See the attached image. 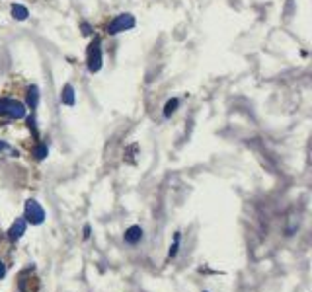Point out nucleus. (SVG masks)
Masks as SVG:
<instances>
[{"mask_svg": "<svg viewBox=\"0 0 312 292\" xmlns=\"http://www.w3.org/2000/svg\"><path fill=\"white\" fill-rule=\"evenodd\" d=\"M35 156H37V160H43V158L47 156V146H45V144H39V146L35 148Z\"/></svg>", "mask_w": 312, "mask_h": 292, "instance_id": "f8f14e48", "label": "nucleus"}, {"mask_svg": "<svg viewBox=\"0 0 312 292\" xmlns=\"http://www.w3.org/2000/svg\"><path fill=\"white\" fill-rule=\"evenodd\" d=\"M6 273H8V267H6V263L0 259V281L6 277Z\"/></svg>", "mask_w": 312, "mask_h": 292, "instance_id": "ddd939ff", "label": "nucleus"}, {"mask_svg": "<svg viewBox=\"0 0 312 292\" xmlns=\"http://www.w3.org/2000/svg\"><path fill=\"white\" fill-rule=\"evenodd\" d=\"M37 101H39V90L35 86H31L30 90H28V105H30L31 109H35Z\"/></svg>", "mask_w": 312, "mask_h": 292, "instance_id": "9d476101", "label": "nucleus"}, {"mask_svg": "<svg viewBox=\"0 0 312 292\" xmlns=\"http://www.w3.org/2000/svg\"><path fill=\"white\" fill-rule=\"evenodd\" d=\"M143 236H145V232H143V228L139 226V224H133V226H129L125 230L123 234V240L127 246H137L141 240H143Z\"/></svg>", "mask_w": 312, "mask_h": 292, "instance_id": "423d86ee", "label": "nucleus"}, {"mask_svg": "<svg viewBox=\"0 0 312 292\" xmlns=\"http://www.w3.org/2000/svg\"><path fill=\"white\" fill-rule=\"evenodd\" d=\"M61 101L64 105H74V88H72L70 84H66V86L62 88Z\"/></svg>", "mask_w": 312, "mask_h": 292, "instance_id": "0eeeda50", "label": "nucleus"}, {"mask_svg": "<svg viewBox=\"0 0 312 292\" xmlns=\"http://www.w3.org/2000/svg\"><path fill=\"white\" fill-rule=\"evenodd\" d=\"M135 26V18L131 16V14H119L109 26H107V32L111 33V35H115V33H121L125 30H131Z\"/></svg>", "mask_w": 312, "mask_h": 292, "instance_id": "20e7f679", "label": "nucleus"}, {"mask_svg": "<svg viewBox=\"0 0 312 292\" xmlns=\"http://www.w3.org/2000/svg\"><path fill=\"white\" fill-rule=\"evenodd\" d=\"M180 242H182V234L176 232V234H174V244L170 246V251H168V257L174 259V257L178 255V251H180Z\"/></svg>", "mask_w": 312, "mask_h": 292, "instance_id": "1a4fd4ad", "label": "nucleus"}, {"mask_svg": "<svg viewBox=\"0 0 312 292\" xmlns=\"http://www.w3.org/2000/svg\"><path fill=\"white\" fill-rule=\"evenodd\" d=\"M12 16L22 22V20H26V18L30 16V12H28V8L22 6V4H14V6H12Z\"/></svg>", "mask_w": 312, "mask_h": 292, "instance_id": "6e6552de", "label": "nucleus"}, {"mask_svg": "<svg viewBox=\"0 0 312 292\" xmlns=\"http://www.w3.org/2000/svg\"><path fill=\"white\" fill-rule=\"evenodd\" d=\"M90 232H92V228H90V224H86V226H84V240L90 238Z\"/></svg>", "mask_w": 312, "mask_h": 292, "instance_id": "4468645a", "label": "nucleus"}, {"mask_svg": "<svg viewBox=\"0 0 312 292\" xmlns=\"http://www.w3.org/2000/svg\"><path fill=\"white\" fill-rule=\"evenodd\" d=\"M100 68H102V49H100V39L96 37L88 47V70L98 72Z\"/></svg>", "mask_w": 312, "mask_h": 292, "instance_id": "7ed1b4c3", "label": "nucleus"}, {"mask_svg": "<svg viewBox=\"0 0 312 292\" xmlns=\"http://www.w3.org/2000/svg\"><path fill=\"white\" fill-rule=\"evenodd\" d=\"M82 30H84V33H86V35H88V33H92V32H90V26H88V24H82Z\"/></svg>", "mask_w": 312, "mask_h": 292, "instance_id": "dca6fc26", "label": "nucleus"}, {"mask_svg": "<svg viewBox=\"0 0 312 292\" xmlns=\"http://www.w3.org/2000/svg\"><path fill=\"white\" fill-rule=\"evenodd\" d=\"M0 115H8L12 119H22V117H26V105L22 101L2 97L0 99Z\"/></svg>", "mask_w": 312, "mask_h": 292, "instance_id": "f03ea898", "label": "nucleus"}, {"mask_svg": "<svg viewBox=\"0 0 312 292\" xmlns=\"http://www.w3.org/2000/svg\"><path fill=\"white\" fill-rule=\"evenodd\" d=\"M26 230H28L26 218H24V216H22V218H16V222L8 230V240H10V242H18V240L26 234Z\"/></svg>", "mask_w": 312, "mask_h": 292, "instance_id": "39448f33", "label": "nucleus"}, {"mask_svg": "<svg viewBox=\"0 0 312 292\" xmlns=\"http://www.w3.org/2000/svg\"><path fill=\"white\" fill-rule=\"evenodd\" d=\"M178 105H180V101H178L176 97H174V99H170V101L166 103V107H164V115H166V117H170V115L178 109Z\"/></svg>", "mask_w": 312, "mask_h": 292, "instance_id": "9b49d317", "label": "nucleus"}, {"mask_svg": "<svg viewBox=\"0 0 312 292\" xmlns=\"http://www.w3.org/2000/svg\"><path fill=\"white\" fill-rule=\"evenodd\" d=\"M24 218H26V222L31 224V226H39V224L45 222V210H43V207H41L35 199H28V201H26Z\"/></svg>", "mask_w": 312, "mask_h": 292, "instance_id": "f257e3e1", "label": "nucleus"}, {"mask_svg": "<svg viewBox=\"0 0 312 292\" xmlns=\"http://www.w3.org/2000/svg\"><path fill=\"white\" fill-rule=\"evenodd\" d=\"M203 292H207V291H203Z\"/></svg>", "mask_w": 312, "mask_h": 292, "instance_id": "f3484780", "label": "nucleus"}, {"mask_svg": "<svg viewBox=\"0 0 312 292\" xmlns=\"http://www.w3.org/2000/svg\"><path fill=\"white\" fill-rule=\"evenodd\" d=\"M8 148H10V146H8V142H4V140H2V142H0V152H2V150H8Z\"/></svg>", "mask_w": 312, "mask_h": 292, "instance_id": "2eb2a0df", "label": "nucleus"}]
</instances>
